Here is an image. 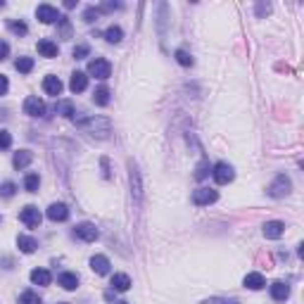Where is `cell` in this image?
Returning a JSON list of instances; mask_svg holds the SVG:
<instances>
[{
    "label": "cell",
    "instance_id": "cell-1",
    "mask_svg": "<svg viewBox=\"0 0 304 304\" xmlns=\"http://www.w3.org/2000/svg\"><path fill=\"white\" fill-rule=\"evenodd\" d=\"M88 74L95 76L98 81H105L112 76V65L107 60H102V57H95V60L88 62Z\"/></svg>",
    "mask_w": 304,
    "mask_h": 304
},
{
    "label": "cell",
    "instance_id": "cell-2",
    "mask_svg": "<svg viewBox=\"0 0 304 304\" xmlns=\"http://www.w3.org/2000/svg\"><path fill=\"white\" fill-rule=\"evenodd\" d=\"M290 178L285 176V173H280V176H276V181L269 185V195L271 198H285V195H290Z\"/></svg>",
    "mask_w": 304,
    "mask_h": 304
},
{
    "label": "cell",
    "instance_id": "cell-3",
    "mask_svg": "<svg viewBox=\"0 0 304 304\" xmlns=\"http://www.w3.org/2000/svg\"><path fill=\"white\" fill-rule=\"evenodd\" d=\"M19 221L27 226V228H38L40 221H43V214L38 212V207L29 204V207H24V209L19 212Z\"/></svg>",
    "mask_w": 304,
    "mask_h": 304
},
{
    "label": "cell",
    "instance_id": "cell-4",
    "mask_svg": "<svg viewBox=\"0 0 304 304\" xmlns=\"http://www.w3.org/2000/svg\"><path fill=\"white\" fill-rule=\"evenodd\" d=\"M212 176H214V181H216L219 185H226V183H231V181L236 178V171H233V167H231V164H226V162H219V164L214 167Z\"/></svg>",
    "mask_w": 304,
    "mask_h": 304
},
{
    "label": "cell",
    "instance_id": "cell-5",
    "mask_svg": "<svg viewBox=\"0 0 304 304\" xmlns=\"http://www.w3.org/2000/svg\"><path fill=\"white\" fill-rule=\"evenodd\" d=\"M219 200V193L214 190V188H198L195 193H193V202L198 204V207H207V204H212Z\"/></svg>",
    "mask_w": 304,
    "mask_h": 304
},
{
    "label": "cell",
    "instance_id": "cell-6",
    "mask_svg": "<svg viewBox=\"0 0 304 304\" xmlns=\"http://www.w3.org/2000/svg\"><path fill=\"white\" fill-rule=\"evenodd\" d=\"M24 112H27L29 117H43L45 114V102L36 98V95H31L27 98V102H24Z\"/></svg>",
    "mask_w": 304,
    "mask_h": 304
},
{
    "label": "cell",
    "instance_id": "cell-7",
    "mask_svg": "<svg viewBox=\"0 0 304 304\" xmlns=\"http://www.w3.org/2000/svg\"><path fill=\"white\" fill-rule=\"evenodd\" d=\"M36 17H38L43 24H53V22H60V12L55 10L53 5H38Z\"/></svg>",
    "mask_w": 304,
    "mask_h": 304
},
{
    "label": "cell",
    "instance_id": "cell-8",
    "mask_svg": "<svg viewBox=\"0 0 304 304\" xmlns=\"http://www.w3.org/2000/svg\"><path fill=\"white\" fill-rule=\"evenodd\" d=\"M74 233H76V238L83 240V242H93V240H98V236H100L98 228H95L93 224H79Z\"/></svg>",
    "mask_w": 304,
    "mask_h": 304
},
{
    "label": "cell",
    "instance_id": "cell-9",
    "mask_svg": "<svg viewBox=\"0 0 304 304\" xmlns=\"http://www.w3.org/2000/svg\"><path fill=\"white\" fill-rule=\"evenodd\" d=\"M45 214H48V219H50V221H67V219H69V209H67V204H62V202H55V204H50Z\"/></svg>",
    "mask_w": 304,
    "mask_h": 304
},
{
    "label": "cell",
    "instance_id": "cell-10",
    "mask_svg": "<svg viewBox=\"0 0 304 304\" xmlns=\"http://www.w3.org/2000/svg\"><path fill=\"white\" fill-rule=\"evenodd\" d=\"M69 88H71V93H83L88 88V74L74 71V74H71V81H69Z\"/></svg>",
    "mask_w": 304,
    "mask_h": 304
},
{
    "label": "cell",
    "instance_id": "cell-11",
    "mask_svg": "<svg viewBox=\"0 0 304 304\" xmlns=\"http://www.w3.org/2000/svg\"><path fill=\"white\" fill-rule=\"evenodd\" d=\"M271 297H273L276 302H285V300L290 297V288H288V283H283V280L271 283Z\"/></svg>",
    "mask_w": 304,
    "mask_h": 304
},
{
    "label": "cell",
    "instance_id": "cell-12",
    "mask_svg": "<svg viewBox=\"0 0 304 304\" xmlns=\"http://www.w3.org/2000/svg\"><path fill=\"white\" fill-rule=\"evenodd\" d=\"M91 269L98 276H107L109 273V259H107L105 254H95L91 259Z\"/></svg>",
    "mask_w": 304,
    "mask_h": 304
},
{
    "label": "cell",
    "instance_id": "cell-13",
    "mask_svg": "<svg viewBox=\"0 0 304 304\" xmlns=\"http://www.w3.org/2000/svg\"><path fill=\"white\" fill-rule=\"evenodd\" d=\"M62 88H65V86H62V81L57 79V76H53V74L43 79V91L48 93V95H55V98H57V95L62 93Z\"/></svg>",
    "mask_w": 304,
    "mask_h": 304
},
{
    "label": "cell",
    "instance_id": "cell-14",
    "mask_svg": "<svg viewBox=\"0 0 304 304\" xmlns=\"http://www.w3.org/2000/svg\"><path fill=\"white\" fill-rule=\"evenodd\" d=\"M283 231H285V224H280V221H266V226H264V236L269 240L280 238Z\"/></svg>",
    "mask_w": 304,
    "mask_h": 304
},
{
    "label": "cell",
    "instance_id": "cell-15",
    "mask_svg": "<svg viewBox=\"0 0 304 304\" xmlns=\"http://www.w3.org/2000/svg\"><path fill=\"white\" fill-rule=\"evenodd\" d=\"M31 159H34V155L29 152V150H19V152H14V169H27L29 164H31Z\"/></svg>",
    "mask_w": 304,
    "mask_h": 304
},
{
    "label": "cell",
    "instance_id": "cell-16",
    "mask_svg": "<svg viewBox=\"0 0 304 304\" xmlns=\"http://www.w3.org/2000/svg\"><path fill=\"white\" fill-rule=\"evenodd\" d=\"M242 283H245V288H250V290H262V288L266 285V280H264L262 273H247Z\"/></svg>",
    "mask_w": 304,
    "mask_h": 304
},
{
    "label": "cell",
    "instance_id": "cell-17",
    "mask_svg": "<svg viewBox=\"0 0 304 304\" xmlns=\"http://www.w3.org/2000/svg\"><path fill=\"white\" fill-rule=\"evenodd\" d=\"M112 288L117 292H126L131 288V278L126 276V273H114L112 276Z\"/></svg>",
    "mask_w": 304,
    "mask_h": 304
},
{
    "label": "cell",
    "instance_id": "cell-18",
    "mask_svg": "<svg viewBox=\"0 0 304 304\" xmlns=\"http://www.w3.org/2000/svg\"><path fill=\"white\" fill-rule=\"evenodd\" d=\"M38 53L43 57H57V43H53L50 38L38 40Z\"/></svg>",
    "mask_w": 304,
    "mask_h": 304
},
{
    "label": "cell",
    "instance_id": "cell-19",
    "mask_svg": "<svg viewBox=\"0 0 304 304\" xmlns=\"http://www.w3.org/2000/svg\"><path fill=\"white\" fill-rule=\"evenodd\" d=\"M17 245H19V250L24 252V254H34L36 247H38V242L34 238H29V236H19V238H17Z\"/></svg>",
    "mask_w": 304,
    "mask_h": 304
},
{
    "label": "cell",
    "instance_id": "cell-20",
    "mask_svg": "<svg viewBox=\"0 0 304 304\" xmlns=\"http://www.w3.org/2000/svg\"><path fill=\"white\" fill-rule=\"evenodd\" d=\"M31 283H36V285H50V271H45V269H34V271H31Z\"/></svg>",
    "mask_w": 304,
    "mask_h": 304
},
{
    "label": "cell",
    "instance_id": "cell-21",
    "mask_svg": "<svg viewBox=\"0 0 304 304\" xmlns=\"http://www.w3.org/2000/svg\"><path fill=\"white\" fill-rule=\"evenodd\" d=\"M60 285H62L65 290H76V288H79V276L67 271V273H62V276H60Z\"/></svg>",
    "mask_w": 304,
    "mask_h": 304
},
{
    "label": "cell",
    "instance_id": "cell-22",
    "mask_svg": "<svg viewBox=\"0 0 304 304\" xmlns=\"http://www.w3.org/2000/svg\"><path fill=\"white\" fill-rule=\"evenodd\" d=\"M93 102H95V105H100V107H105L107 102H109V91H107L105 86H100L98 91L93 93Z\"/></svg>",
    "mask_w": 304,
    "mask_h": 304
},
{
    "label": "cell",
    "instance_id": "cell-23",
    "mask_svg": "<svg viewBox=\"0 0 304 304\" xmlns=\"http://www.w3.org/2000/svg\"><path fill=\"white\" fill-rule=\"evenodd\" d=\"M14 69H17L19 74H29V71L34 69V60H31V57H19V60L14 62Z\"/></svg>",
    "mask_w": 304,
    "mask_h": 304
},
{
    "label": "cell",
    "instance_id": "cell-24",
    "mask_svg": "<svg viewBox=\"0 0 304 304\" xmlns=\"http://www.w3.org/2000/svg\"><path fill=\"white\" fill-rule=\"evenodd\" d=\"M121 38H124V31H121V27H109L105 31V40H107V43H119Z\"/></svg>",
    "mask_w": 304,
    "mask_h": 304
},
{
    "label": "cell",
    "instance_id": "cell-25",
    "mask_svg": "<svg viewBox=\"0 0 304 304\" xmlns=\"http://www.w3.org/2000/svg\"><path fill=\"white\" fill-rule=\"evenodd\" d=\"M40 185V178L38 173H27V178H24V188H27L29 193H36Z\"/></svg>",
    "mask_w": 304,
    "mask_h": 304
},
{
    "label": "cell",
    "instance_id": "cell-26",
    "mask_svg": "<svg viewBox=\"0 0 304 304\" xmlns=\"http://www.w3.org/2000/svg\"><path fill=\"white\" fill-rule=\"evenodd\" d=\"M19 304H43V302H40V297L34 290H24L19 295Z\"/></svg>",
    "mask_w": 304,
    "mask_h": 304
},
{
    "label": "cell",
    "instance_id": "cell-27",
    "mask_svg": "<svg viewBox=\"0 0 304 304\" xmlns=\"http://www.w3.org/2000/svg\"><path fill=\"white\" fill-rule=\"evenodd\" d=\"M176 62L183 67H190L193 65V57H190V53H185V50H176Z\"/></svg>",
    "mask_w": 304,
    "mask_h": 304
},
{
    "label": "cell",
    "instance_id": "cell-28",
    "mask_svg": "<svg viewBox=\"0 0 304 304\" xmlns=\"http://www.w3.org/2000/svg\"><path fill=\"white\" fill-rule=\"evenodd\" d=\"M10 145H12V135H10V131L0 129V150H7Z\"/></svg>",
    "mask_w": 304,
    "mask_h": 304
},
{
    "label": "cell",
    "instance_id": "cell-29",
    "mask_svg": "<svg viewBox=\"0 0 304 304\" xmlns=\"http://www.w3.org/2000/svg\"><path fill=\"white\" fill-rule=\"evenodd\" d=\"M57 112H60V114H65V117H74V114H76V112H74V105H71V102H60V105H57Z\"/></svg>",
    "mask_w": 304,
    "mask_h": 304
},
{
    "label": "cell",
    "instance_id": "cell-30",
    "mask_svg": "<svg viewBox=\"0 0 304 304\" xmlns=\"http://www.w3.org/2000/svg\"><path fill=\"white\" fill-rule=\"evenodd\" d=\"M14 190H17V185H14V183H10V181H7V183H2V185H0V198H12Z\"/></svg>",
    "mask_w": 304,
    "mask_h": 304
},
{
    "label": "cell",
    "instance_id": "cell-31",
    "mask_svg": "<svg viewBox=\"0 0 304 304\" xmlns=\"http://www.w3.org/2000/svg\"><path fill=\"white\" fill-rule=\"evenodd\" d=\"M10 29H12L14 34H17V36H24V34H27L29 29H27V24H24V22H10Z\"/></svg>",
    "mask_w": 304,
    "mask_h": 304
},
{
    "label": "cell",
    "instance_id": "cell-32",
    "mask_svg": "<svg viewBox=\"0 0 304 304\" xmlns=\"http://www.w3.org/2000/svg\"><path fill=\"white\" fill-rule=\"evenodd\" d=\"M207 173H209V164H207V162H202V164L198 167V171H195V178H198V181H202V178H207Z\"/></svg>",
    "mask_w": 304,
    "mask_h": 304
},
{
    "label": "cell",
    "instance_id": "cell-33",
    "mask_svg": "<svg viewBox=\"0 0 304 304\" xmlns=\"http://www.w3.org/2000/svg\"><path fill=\"white\" fill-rule=\"evenodd\" d=\"M98 19V10L95 7H88L86 12H83V22H95Z\"/></svg>",
    "mask_w": 304,
    "mask_h": 304
},
{
    "label": "cell",
    "instance_id": "cell-34",
    "mask_svg": "<svg viewBox=\"0 0 304 304\" xmlns=\"http://www.w3.org/2000/svg\"><path fill=\"white\" fill-rule=\"evenodd\" d=\"M86 55H88V45H76V48H74V57H76V60H83Z\"/></svg>",
    "mask_w": 304,
    "mask_h": 304
},
{
    "label": "cell",
    "instance_id": "cell-35",
    "mask_svg": "<svg viewBox=\"0 0 304 304\" xmlns=\"http://www.w3.org/2000/svg\"><path fill=\"white\" fill-rule=\"evenodd\" d=\"M7 55H10V45H7L5 40H0V62L7 60Z\"/></svg>",
    "mask_w": 304,
    "mask_h": 304
},
{
    "label": "cell",
    "instance_id": "cell-36",
    "mask_svg": "<svg viewBox=\"0 0 304 304\" xmlns=\"http://www.w3.org/2000/svg\"><path fill=\"white\" fill-rule=\"evenodd\" d=\"M7 88H10L7 76H2V74H0V95H5V93H7Z\"/></svg>",
    "mask_w": 304,
    "mask_h": 304
},
{
    "label": "cell",
    "instance_id": "cell-37",
    "mask_svg": "<svg viewBox=\"0 0 304 304\" xmlns=\"http://www.w3.org/2000/svg\"><path fill=\"white\" fill-rule=\"evenodd\" d=\"M269 10H271V7H269V5H259V7H257V12H259V14L269 12Z\"/></svg>",
    "mask_w": 304,
    "mask_h": 304
},
{
    "label": "cell",
    "instance_id": "cell-38",
    "mask_svg": "<svg viewBox=\"0 0 304 304\" xmlns=\"http://www.w3.org/2000/svg\"><path fill=\"white\" fill-rule=\"evenodd\" d=\"M65 7H67V10H71V7H76V2H74V0H67Z\"/></svg>",
    "mask_w": 304,
    "mask_h": 304
},
{
    "label": "cell",
    "instance_id": "cell-39",
    "mask_svg": "<svg viewBox=\"0 0 304 304\" xmlns=\"http://www.w3.org/2000/svg\"><path fill=\"white\" fill-rule=\"evenodd\" d=\"M221 304H238V302H236V300H231V302H221Z\"/></svg>",
    "mask_w": 304,
    "mask_h": 304
},
{
    "label": "cell",
    "instance_id": "cell-40",
    "mask_svg": "<svg viewBox=\"0 0 304 304\" xmlns=\"http://www.w3.org/2000/svg\"><path fill=\"white\" fill-rule=\"evenodd\" d=\"M117 304H129V302H117Z\"/></svg>",
    "mask_w": 304,
    "mask_h": 304
},
{
    "label": "cell",
    "instance_id": "cell-41",
    "mask_svg": "<svg viewBox=\"0 0 304 304\" xmlns=\"http://www.w3.org/2000/svg\"><path fill=\"white\" fill-rule=\"evenodd\" d=\"M60 304H67V302H60Z\"/></svg>",
    "mask_w": 304,
    "mask_h": 304
}]
</instances>
